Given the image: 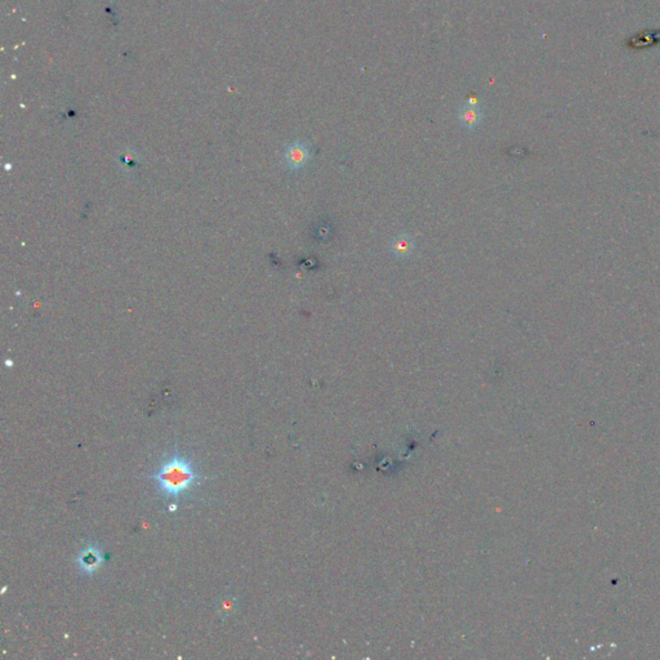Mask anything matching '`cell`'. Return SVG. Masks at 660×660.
I'll return each instance as SVG.
<instances>
[{
  "label": "cell",
  "instance_id": "6da1fadb",
  "mask_svg": "<svg viewBox=\"0 0 660 660\" xmlns=\"http://www.w3.org/2000/svg\"><path fill=\"white\" fill-rule=\"evenodd\" d=\"M150 479L156 484V491L164 500L173 499L177 503L180 498L199 486L203 476L194 458L176 448L158 471L150 475Z\"/></svg>",
  "mask_w": 660,
  "mask_h": 660
},
{
  "label": "cell",
  "instance_id": "277c9868",
  "mask_svg": "<svg viewBox=\"0 0 660 660\" xmlns=\"http://www.w3.org/2000/svg\"><path fill=\"white\" fill-rule=\"evenodd\" d=\"M484 118V112L479 105L475 103H467L463 105L459 111H458V120L461 123L462 127L466 129H476L481 124Z\"/></svg>",
  "mask_w": 660,
  "mask_h": 660
},
{
  "label": "cell",
  "instance_id": "8992f818",
  "mask_svg": "<svg viewBox=\"0 0 660 660\" xmlns=\"http://www.w3.org/2000/svg\"><path fill=\"white\" fill-rule=\"evenodd\" d=\"M234 607H235V601L231 598H225L219 605V611L228 615L231 611H234Z\"/></svg>",
  "mask_w": 660,
  "mask_h": 660
},
{
  "label": "cell",
  "instance_id": "7a4b0ae2",
  "mask_svg": "<svg viewBox=\"0 0 660 660\" xmlns=\"http://www.w3.org/2000/svg\"><path fill=\"white\" fill-rule=\"evenodd\" d=\"M75 562L83 575L90 577L100 569L103 564V553L101 547L94 543H90L78 553Z\"/></svg>",
  "mask_w": 660,
  "mask_h": 660
},
{
  "label": "cell",
  "instance_id": "3957f363",
  "mask_svg": "<svg viewBox=\"0 0 660 660\" xmlns=\"http://www.w3.org/2000/svg\"><path fill=\"white\" fill-rule=\"evenodd\" d=\"M311 158V149L305 141H294L285 147L284 162L291 171H299L305 168Z\"/></svg>",
  "mask_w": 660,
  "mask_h": 660
},
{
  "label": "cell",
  "instance_id": "5b68a950",
  "mask_svg": "<svg viewBox=\"0 0 660 660\" xmlns=\"http://www.w3.org/2000/svg\"><path fill=\"white\" fill-rule=\"evenodd\" d=\"M414 248H416V242L407 232H403L395 236V239L391 242V246H389L392 254L398 258H407L409 255H412V253L414 252Z\"/></svg>",
  "mask_w": 660,
  "mask_h": 660
}]
</instances>
